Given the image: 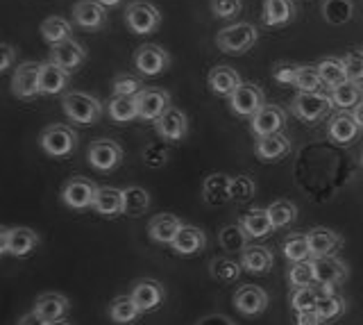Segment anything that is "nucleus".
Here are the masks:
<instances>
[{
	"instance_id": "obj_50",
	"label": "nucleus",
	"mask_w": 363,
	"mask_h": 325,
	"mask_svg": "<svg viewBox=\"0 0 363 325\" xmlns=\"http://www.w3.org/2000/svg\"><path fill=\"white\" fill-rule=\"evenodd\" d=\"M343 66H345V75L347 80L361 82L363 80V50H352L343 57Z\"/></svg>"
},
{
	"instance_id": "obj_1",
	"label": "nucleus",
	"mask_w": 363,
	"mask_h": 325,
	"mask_svg": "<svg viewBox=\"0 0 363 325\" xmlns=\"http://www.w3.org/2000/svg\"><path fill=\"white\" fill-rule=\"evenodd\" d=\"M62 109L64 114L71 119L77 126H91V123H98L102 111V103L98 98L89 96V94H79V92H68L62 98Z\"/></svg>"
},
{
	"instance_id": "obj_35",
	"label": "nucleus",
	"mask_w": 363,
	"mask_h": 325,
	"mask_svg": "<svg viewBox=\"0 0 363 325\" xmlns=\"http://www.w3.org/2000/svg\"><path fill=\"white\" fill-rule=\"evenodd\" d=\"M107 111L116 123H130L139 119V100L136 96H111Z\"/></svg>"
},
{
	"instance_id": "obj_54",
	"label": "nucleus",
	"mask_w": 363,
	"mask_h": 325,
	"mask_svg": "<svg viewBox=\"0 0 363 325\" xmlns=\"http://www.w3.org/2000/svg\"><path fill=\"white\" fill-rule=\"evenodd\" d=\"M14 62H16L14 48H11L9 43H3V48H0V71L7 73L11 66H14Z\"/></svg>"
},
{
	"instance_id": "obj_5",
	"label": "nucleus",
	"mask_w": 363,
	"mask_h": 325,
	"mask_svg": "<svg viewBox=\"0 0 363 325\" xmlns=\"http://www.w3.org/2000/svg\"><path fill=\"white\" fill-rule=\"evenodd\" d=\"M41 148L50 157H68L77 148V134L73 128L55 123L41 132Z\"/></svg>"
},
{
	"instance_id": "obj_34",
	"label": "nucleus",
	"mask_w": 363,
	"mask_h": 325,
	"mask_svg": "<svg viewBox=\"0 0 363 325\" xmlns=\"http://www.w3.org/2000/svg\"><path fill=\"white\" fill-rule=\"evenodd\" d=\"M141 307L132 300V296H121L109 305V319L118 325H132L141 319Z\"/></svg>"
},
{
	"instance_id": "obj_17",
	"label": "nucleus",
	"mask_w": 363,
	"mask_h": 325,
	"mask_svg": "<svg viewBox=\"0 0 363 325\" xmlns=\"http://www.w3.org/2000/svg\"><path fill=\"white\" fill-rule=\"evenodd\" d=\"M311 248V260H320V257H332L343 248V237L329 228H313L306 232Z\"/></svg>"
},
{
	"instance_id": "obj_26",
	"label": "nucleus",
	"mask_w": 363,
	"mask_h": 325,
	"mask_svg": "<svg viewBox=\"0 0 363 325\" xmlns=\"http://www.w3.org/2000/svg\"><path fill=\"white\" fill-rule=\"evenodd\" d=\"M272 264H275V257L266 248V246H247L241 253V266L243 271L255 273V275H266Z\"/></svg>"
},
{
	"instance_id": "obj_60",
	"label": "nucleus",
	"mask_w": 363,
	"mask_h": 325,
	"mask_svg": "<svg viewBox=\"0 0 363 325\" xmlns=\"http://www.w3.org/2000/svg\"><path fill=\"white\" fill-rule=\"evenodd\" d=\"M48 325H73V323H68V321H50Z\"/></svg>"
},
{
	"instance_id": "obj_8",
	"label": "nucleus",
	"mask_w": 363,
	"mask_h": 325,
	"mask_svg": "<svg viewBox=\"0 0 363 325\" xmlns=\"http://www.w3.org/2000/svg\"><path fill=\"white\" fill-rule=\"evenodd\" d=\"M41 64L23 62L16 66L14 77H11V94L21 100H30L41 94Z\"/></svg>"
},
{
	"instance_id": "obj_3",
	"label": "nucleus",
	"mask_w": 363,
	"mask_h": 325,
	"mask_svg": "<svg viewBox=\"0 0 363 325\" xmlns=\"http://www.w3.org/2000/svg\"><path fill=\"white\" fill-rule=\"evenodd\" d=\"M334 109L332 96L327 94H298L291 103V111L302 123H318Z\"/></svg>"
},
{
	"instance_id": "obj_23",
	"label": "nucleus",
	"mask_w": 363,
	"mask_h": 325,
	"mask_svg": "<svg viewBox=\"0 0 363 325\" xmlns=\"http://www.w3.org/2000/svg\"><path fill=\"white\" fill-rule=\"evenodd\" d=\"M255 153L259 160H264V162L284 160V157L291 153V139L281 132L268 134V137H259L255 143Z\"/></svg>"
},
{
	"instance_id": "obj_48",
	"label": "nucleus",
	"mask_w": 363,
	"mask_h": 325,
	"mask_svg": "<svg viewBox=\"0 0 363 325\" xmlns=\"http://www.w3.org/2000/svg\"><path fill=\"white\" fill-rule=\"evenodd\" d=\"M257 192L255 187V180L250 175H236L232 177V203H247V200H252Z\"/></svg>"
},
{
	"instance_id": "obj_19",
	"label": "nucleus",
	"mask_w": 363,
	"mask_h": 325,
	"mask_svg": "<svg viewBox=\"0 0 363 325\" xmlns=\"http://www.w3.org/2000/svg\"><path fill=\"white\" fill-rule=\"evenodd\" d=\"M202 198L211 207L225 205L232 200V177L225 173H211L202 182Z\"/></svg>"
},
{
	"instance_id": "obj_25",
	"label": "nucleus",
	"mask_w": 363,
	"mask_h": 325,
	"mask_svg": "<svg viewBox=\"0 0 363 325\" xmlns=\"http://www.w3.org/2000/svg\"><path fill=\"white\" fill-rule=\"evenodd\" d=\"M207 84L216 96H232L243 84V80L232 66H213L207 75Z\"/></svg>"
},
{
	"instance_id": "obj_14",
	"label": "nucleus",
	"mask_w": 363,
	"mask_h": 325,
	"mask_svg": "<svg viewBox=\"0 0 363 325\" xmlns=\"http://www.w3.org/2000/svg\"><path fill=\"white\" fill-rule=\"evenodd\" d=\"M234 307L243 314V316H259L268 309V294L266 289L255 285H243L234 294Z\"/></svg>"
},
{
	"instance_id": "obj_45",
	"label": "nucleus",
	"mask_w": 363,
	"mask_h": 325,
	"mask_svg": "<svg viewBox=\"0 0 363 325\" xmlns=\"http://www.w3.org/2000/svg\"><path fill=\"white\" fill-rule=\"evenodd\" d=\"M243 266L241 262H234L230 257H218V260H211L209 264V273L213 280H220V282H234V280L241 275Z\"/></svg>"
},
{
	"instance_id": "obj_44",
	"label": "nucleus",
	"mask_w": 363,
	"mask_h": 325,
	"mask_svg": "<svg viewBox=\"0 0 363 325\" xmlns=\"http://www.w3.org/2000/svg\"><path fill=\"white\" fill-rule=\"evenodd\" d=\"M293 87H298V92H302V94H323L320 89H325L327 84L323 82L318 66H302Z\"/></svg>"
},
{
	"instance_id": "obj_22",
	"label": "nucleus",
	"mask_w": 363,
	"mask_h": 325,
	"mask_svg": "<svg viewBox=\"0 0 363 325\" xmlns=\"http://www.w3.org/2000/svg\"><path fill=\"white\" fill-rule=\"evenodd\" d=\"M105 5L98 0H77L73 7V21L82 30H98L105 26Z\"/></svg>"
},
{
	"instance_id": "obj_51",
	"label": "nucleus",
	"mask_w": 363,
	"mask_h": 325,
	"mask_svg": "<svg viewBox=\"0 0 363 325\" xmlns=\"http://www.w3.org/2000/svg\"><path fill=\"white\" fill-rule=\"evenodd\" d=\"M241 0H211V12L216 18H234L241 14Z\"/></svg>"
},
{
	"instance_id": "obj_12",
	"label": "nucleus",
	"mask_w": 363,
	"mask_h": 325,
	"mask_svg": "<svg viewBox=\"0 0 363 325\" xmlns=\"http://www.w3.org/2000/svg\"><path fill=\"white\" fill-rule=\"evenodd\" d=\"M230 105L234 109V114L238 116H250L252 119L257 111L266 105V98H264V92L257 87V84H250V82H243L241 87L236 89V92L230 96Z\"/></svg>"
},
{
	"instance_id": "obj_36",
	"label": "nucleus",
	"mask_w": 363,
	"mask_h": 325,
	"mask_svg": "<svg viewBox=\"0 0 363 325\" xmlns=\"http://www.w3.org/2000/svg\"><path fill=\"white\" fill-rule=\"evenodd\" d=\"M71 35H73V26L62 16H48L41 23V37H43V41H48L50 46L68 41Z\"/></svg>"
},
{
	"instance_id": "obj_13",
	"label": "nucleus",
	"mask_w": 363,
	"mask_h": 325,
	"mask_svg": "<svg viewBox=\"0 0 363 325\" xmlns=\"http://www.w3.org/2000/svg\"><path fill=\"white\" fill-rule=\"evenodd\" d=\"M168 53L162 46H157V43H145V46L134 53V66L141 75H159L168 69Z\"/></svg>"
},
{
	"instance_id": "obj_20",
	"label": "nucleus",
	"mask_w": 363,
	"mask_h": 325,
	"mask_svg": "<svg viewBox=\"0 0 363 325\" xmlns=\"http://www.w3.org/2000/svg\"><path fill=\"white\" fill-rule=\"evenodd\" d=\"M327 132H329V139H332L334 143L347 145V143H352L359 137L361 126L357 123V119H354L352 111H338V114L329 121Z\"/></svg>"
},
{
	"instance_id": "obj_11",
	"label": "nucleus",
	"mask_w": 363,
	"mask_h": 325,
	"mask_svg": "<svg viewBox=\"0 0 363 325\" xmlns=\"http://www.w3.org/2000/svg\"><path fill=\"white\" fill-rule=\"evenodd\" d=\"M139 100V119L143 121H159L170 109V94L166 89L159 87H145L143 92L136 96Z\"/></svg>"
},
{
	"instance_id": "obj_57",
	"label": "nucleus",
	"mask_w": 363,
	"mask_h": 325,
	"mask_svg": "<svg viewBox=\"0 0 363 325\" xmlns=\"http://www.w3.org/2000/svg\"><path fill=\"white\" fill-rule=\"evenodd\" d=\"M16 325H48V321L45 319H41L37 312H28V314H23V316L18 319V323Z\"/></svg>"
},
{
	"instance_id": "obj_39",
	"label": "nucleus",
	"mask_w": 363,
	"mask_h": 325,
	"mask_svg": "<svg viewBox=\"0 0 363 325\" xmlns=\"http://www.w3.org/2000/svg\"><path fill=\"white\" fill-rule=\"evenodd\" d=\"M323 16L329 26H345L354 16V5L352 0H325Z\"/></svg>"
},
{
	"instance_id": "obj_40",
	"label": "nucleus",
	"mask_w": 363,
	"mask_h": 325,
	"mask_svg": "<svg viewBox=\"0 0 363 325\" xmlns=\"http://www.w3.org/2000/svg\"><path fill=\"white\" fill-rule=\"evenodd\" d=\"M123 196H125V207H123L125 216H141L150 209V194L141 187H128Z\"/></svg>"
},
{
	"instance_id": "obj_46",
	"label": "nucleus",
	"mask_w": 363,
	"mask_h": 325,
	"mask_svg": "<svg viewBox=\"0 0 363 325\" xmlns=\"http://www.w3.org/2000/svg\"><path fill=\"white\" fill-rule=\"evenodd\" d=\"M289 282L293 289L300 287H313L315 285V268H313V260L306 262H298L289 268Z\"/></svg>"
},
{
	"instance_id": "obj_16",
	"label": "nucleus",
	"mask_w": 363,
	"mask_h": 325,
	"mask_svg": "<svg viewBox=\"0 0 363 325\" xmlns=\"http://www.w3.org/2000/svg\"><path fill=\"white\" fill-rule=\"evenodd\" d=\"M155 128H157V134L164 141L175 143V141H182V139L186 137V132H189V119H186V114L182 109L170 107L162 119L155 121Z\"/></svg>"
},
{
	"instance_id": "obj_29",
	"label": "nucleus",
	"mask_w": 363,
	"mask_h": 325,
	"mask_svg": "<svg viewBox=\"0 0 363 325\" xmlns=\"http://www.w3.org/2000/svg\"><path fill=\"white\" fill-rule=\"evenodd\" d=\"M68 80H71V71L62 69L60 64L55 62H45L41 64V94L43 96H52L60 94L68 87Z\"/></svg>"
},
{
	"instance_id": "obj_9",
	"label": "nucleus",
	"mask_w": 363,
	"mask_h": 325,
	"mask_svg": "<svg viewBox=\"0 0 363 325\" xmlns=\"http://www.w3.org/2000/svg\"><path fill=\"white\" fill-rule=\"evenodd\" d=\"M313 268H315V285L323 289V294H334V289L347 280V264L340 262L334 255L313 260Z\"/></svg>"
},
{
	"instance_id": "obj_18",
	"label": "nucleus",
	"mask_w": 363,
	"mask_h": 325,
	"mask_svg": "<svg viewBox=\"0 0 363 325\" xmlns=\"http://www.w3.org/2000/svg\"><path fill=\"white\" fill-rule=\"evenodd\" d=\"M130 296L145 314V312H155L162 305L166 298V291H164V285H159L157 280H139V282L132 287Z\"/></svg>"
},
{
	"instance_id": "obj_47",
	"label": "nucleus",
	"mask_w": 363,
	"mask_h": 325,
	"mask_svg": "<svg viewBox=\"0 0 363 325\" xmlns=\"http://www.w3.org/2000/svg\"><path fill=\"white\" fill-rule=\"evenodd\" d=\"M318 71H320V77L327 87H336V84L347 80L343 60H323L320 64H318Z\"/></svg>"
},
{
	"instance_id": "obj_49",
	"label": "nucleus",
	"mask_w": 363,
	"mask_h": 325,
	"mask_svg": "<svg viewBox=\"0 0 363 325\" xmlns=\"http://www.w3.org/2000/svg\"><path fill=\"white\" fill-rule=\"evenodd\" d=\"M143 92V84L139 77L132 75H118L113 80V96H139Z\"/></svg>"
},
{
	"instance_id": "obj_24",
	"label": "nucleus",
	"mask_w": 363,
	"mask_h": 325,
	"mask_svg": "<svg viewBox=\"0 0 363 325\" xmlns=\"http://www.w3.org/2000/svg\"><path fill=\"white\" fill-rule=\"evenodd\" d=\"M84 60H86V50L73 39H68L64 43H57V46H50V62L60 64L66 71L79 69V66L84 64Z\"/></svg>"
},
{
	"instance_id": "obj_31",
	"label": "nucleus",
	"mask_w": 363,
	"mask_h": 325,
	"mask_svg": "<svg viewBox=\"0 0 363 325\" xmlns=\"http://www.w3.org/2000/svg\"><path fill=\"white\" fill-rule=\"evenodd\" d=\"M245 234L250 239H264L268 237V234L275 230V226H272V221L268 216V209H250L247 214L241 216V223H238Z\"/></svg>"
},
{
	"instance_id": "obj_28",
	"label": "nucleus",
	"mask_w": 363,
	"mask_h": 325,
	"mask_svg": "<svg viewBox=\"0 0 363 325\" xmlns=\"http://www.w3.org/2000/svg\"><path fill=\"white\" fill-rule=\"evenodd\" d=\"M295 16V5L293 0H264L261 7V18L268 28H279L291 23Z\"/></svg>"
},
{
	"instance_id": "obj_10",
	"label": "nucleus",
	"mask_w": 363,
	"mask_h": 325,
	"mask_svg": "<svg viewBox=\"0 0 363 325\" xmlns=\"http://www.w3.org/2000/svg\"><path fill=\"white\" fill-rule=\"evenodd\" d=\"M89 164L94 166L96 171L109 173L113 169H118L123 162V148L111 139H96L89 145Z\"/></svg>"
},
{
	"instance_id": "obj_55",
	"label": "nucleus",
	"mask_w": 363,
	"mask_h": 325,
	"mask_svg": "<svg viewBox=\"0 0 363 325\" xmlns=\"http://www.w3.org/2000/svg\"><path fill=\"white\" fill-rule=\"evenodd\" d=\"M293 325H327L315 312H300L295 314V323Z\"/></svg>"
},
{
	"instance_id": "obj_61",
	"label": "nucleus",
	"mask_w": 363,
	"mask_h": 325,
	"mask_svg": "<svg viewBox=\"0 0 363 325\" xmlns=\"http://www.w3.org/2000/svg\"><path fill=\"white\" fill-rule=\"evenodd\" d=\"M361 166H363V153H361Z\"/></svg>"
},
{
	"instance_id": "obj_4",
	"label": "nucleus",
	"mask_w": 363,
	"mask_h": 325,
	"mask_svg": "<svg viewBox=\"0 0 363 325\" xmlns=\"http://www.w3.org/2000/svg\"><path fill=\"white\" fill-rule=\"evenodd\" d=\"M41 237L30 228H3L0 230V253L11 257H28L37 246Z\"/></svg>"
},
{
	"instance_id": "obj_21",
	"label": "nucleus",
	"mask_w": 363,
	"mask_h": 325,
	"mask_svg": "<svg viewBox=\"0 0 363 325\" xmlns=\"http://www.w3.org/2000/svg\"><path fill=\"white\" fill-rule=\"evenodd\" d=\"M184 228L182 219H177L175 214H157L147 223V234L150 239L157 243H173L177 239V234Z\"/></svg>"
},
{
	"instance_id": "obj_56",
	"label": "nucleus",
	"mask_w": 363,
	"mask_h": 325,
	"mask_svg": "<svg viewBox=\"0 0 363 325\" xmlns=\"http://www.w3.org/2000/svg\"><path fill=\"white\" fill-rule=\"evenodd\" d=\"M196 325H234V321L225 314H209V316L200 319Z\"/></svg>"
},
{
	"instance_id": "obj_58",
	"label": "nucleus",
	"mask_w": 363,
	"mask_h": 325,
	"mask_svg": "<svg viewBox=\"0 0 363 325\" xmlns=\"http://www.w3.org/2000/svg\"><path fill=\"white\" fill-rule=\"evenodd\" d=\"M352 114H354V119H357V123L363 128V103L361 105H357L354 109H352Z\"/></svg>"
},
{
	"instance_id": "obj_43",
	"label": "nucleus",
	"mask_w": 363,
	"mask_h": 325,
	"mask_svg": "<svg viewBox=\"0 0 363 325\" xmlns=\"http://www.w3.org/2000/svg\"><path fill=\"white\" fill-rule=\"evenodd\" d=\"M320 296H323L320 287H300V289H295L293 294H291V309L295 314L313 312L315 302H318V298H320Z\"/></svg>"
},
{
	"instance_id": "obj_6",
	"label": "nucleus",
	"mask_w": 363,
	"mask_h": 325,
	"mask_svg": "<svg viewBox=\"0 0 363 325\" xmlns=\"http://www.w3.org/2000/svg\"><path fill=\"white\" fill-rule=\"evenodd\" d=\"M257 39H259V32L255 26L236 23V26L220 30L218 37H216V43H218V48L223 53L238 55V53H247L257 43Z\"/></svg>"
},
{
	"instance_id": "obj_27",
	"label": "nucleus",
	"mask_w": 363,
	"mask_h": 325,
	"mask_svg": "<svg viewBox=\"0 0 363 325\" xmlns=\"http://www.w3.org/2000/svg\"><path fill=\"white\" fill-rule=\"evenodd\" d=\"M170 246H173V250L177 255L193 257V255H198L200 250H204V246H207V234H204L196 226H184V228H182V232L177 234V239Z\"/></svg>"
},
{
	"instance_id": "obj_7",
	"label": "nucleus",
	"mask_w": 363,
	"mask_h": 325,
	"mask_svg": "<svg viewBox=\"0 0 363 325\" xmlns=\"http://www.w3.org/2000/svg\"><path fill=\"white\" fill-rule=\"evenodd\" d=\"M96 194H98V187L89 180V177L82 175H75L71 177L64 189H62V200L66 207H71L75 211H84V209H94L96 203Z\"/></svg>"
},
{
	"instance_id": "obj_53",
	"label": "nucleus",
	"mask_w": 363,
	"mask_h": 325,
	"mask_svg": "<svg viewBox=\"0 0 363 325\" xmlns=\"http://www.w3.org/2000/svg\"><path fill=\"white\" fill-rule=\"evenodd\" d=\"M143 160L147 166H152V169H159V166H164L166 160H168V153L164 145H147L145 153H143Z\"/></svg>"
},
{
	"instance_id": "obj_38",
	"label": "nucleus",
	"mask_w": 363,
	"mask_h": 325,
	"mask_svg": "<svg viewBox=\"0 0 363 325\" xmlns=\"http://www.w3.org/2000/svg\"><path fill=\"white\" fill-rule=\"evenodd\" d=\"M345 309H347L345 298H343V296H338L336 291H334V294H323L320 298H318L313 312H315L318 316H320L325 323H332V321H336L338 316H343Z\"/></svg>"
},
{
	"instance_id": "obj_33",
	"label": "nucleus",
	"mask_w": 363,
	"mask_h": 325,
	"mask_svg": "<svg viewBox=\"0 0 363 325\" xmlns=\"http://www.w3.org/2000/svg\"><path fill=\"white\" fill-rule=\"evenodd\" d=\"M125 207V196L116 187H100L96 194L94 209L102 216H121Z\"/></svg>"
},
{
	"instance_id": "obj_30",
	"label": "nucleus",
	"mask_w": 363,
	"mask_h": 325,
	"mask_svg": "<svg viewBox=\"0 0 363 325\" xmlns=\"http://www.w3.org/2000/svg\"><path fill=\"white\" fill-rule=\"evenodd\" d=\"M68 298L62 294H41L34 302V312L45 321H64L68 314Z\"/></svg>"
},
{
	"instance_id": "obj_42",
	"label": "nucleus",
	"mask_w": 363,
	"mask_h": 325,
	"mask_svg": "<svg viewBox=\"0 0 363 325\" xmlns=\"http://www.w3.org/2000/svg\"><path fill=\"white\" fill-rule=\"evenodd\" d=\"M218 241L227 253H243L247 248L250 237L241 226H225L218 234Z\"/></svg>"
},
{
	"instance_id": "obj_41",
	"label": "nucleus",
	"mask_w": 363,
	"mask_h": 325,
	"mask_svg": "<svg viewBox=\"0 0 363 325\" xmlns=\"http://www.w3.org/2000/svg\"><path fill=\"white\" fill-rule=\"evenodd\" d=\"M266 209H268V216L272 221V226H275V230L286 228L298 219V207H295L291 200H275V203H270Z\"/></svg>"
},
{
	"instance_id": "obj_15",
	"label": "nucleus",
	"mask_w": 363,
	"mask_h": 325,
	"mask_svg": "<svg viewBox=\"0 0 363 325\" xmlns=\"http://www.w3.org/2000/svg\"><path fill=\"white\" fill-rule=\"evenodd\" d=\"M284 123H286V114H284L279 105H264L250 119V128H252L257 137H268V134L281 132Z\"/></svg>"
},
{
	"instance_id": "obj_59",
	"label": "nucleus",
	"mask_w": 363,
	"mask_h": 325,
	"mask_svg": "<svg viewBox=\"0 0 363 325\" xmlns=\"http://www.w3.org/2000/svg\"><path fill=\"white\" fill-rule=\"evenodd\" d=\"M98 3L105 7H116V5H121V0H98Z\"/></svg>"
},
{
	"instance_id": "obj_37",
	"label": "nucleus",
	"mask_w": 363,
	"mask_h": 325,
	"mask_svg": "<svg viewBox=\"0 0 363 325\" xmlns=\"http://www.w3.org/2000/svg\"><path fill=\"white\" fill-rule=\"evenodd\" d=\"M281 250L286 255V260L291 264H298V262H306L311 260V248H309V237L302 232H295L289 234L286 239L281 243Z\"/></svg>"
},
{
	"instance_id": "obj_2",
	"label": "nucleus",
	"mask_w": 363,
	"mask_h": 325,
	"mask_svg": "<svg viewBox=\"0 0 363 325\" xmlns=\"http://www.w3.org/2000/svg\"><path fill=\"white\" fill-rule=\"evenodd\" d=\"M125 23L134 32V35L145 37L152 35L162 26V14L152 3H145V0H136V3L128 5L125 9Z\"/></svg>"
},
{
	"instance_id": "obj_32",
	"label": "nucleus",
	"mask_w": 363,
	"mask_h": 325,
	"mask_svg": "<svg viewBox=\"0 0 363 325\" xmlns=\"http://www.w3.org/2000/svg\"><path fill=\"white\" fill-rule=\"evenodd\" d=\"M329 96H332L334 107H338V109H354L357 105L363 103V87H361V82L345 80V82L332 87Z\"/></svg>"
},
{
	"instance_id": "obj_52",
	"label": "nucleus",
	"mask_w": 363,
	"mask_h": 325,
	"mask_svg": "<svg viewBox=\"0 0 363 325\" xmlns=\"http://www.w3.org/2000/svg\"><path fill=\"white\" fill-rule=\"evenodd\" d=\"M302 66L298 64H291V62H279L272 66V77L279 82V84H295V77H298Z\"/></svg>"
}]
</instances>
